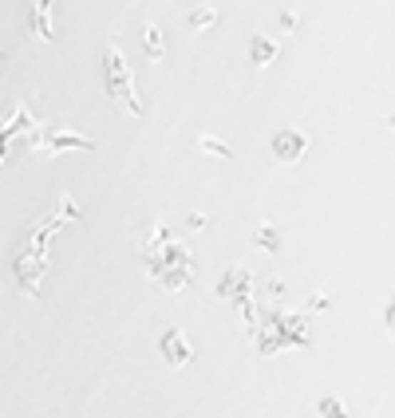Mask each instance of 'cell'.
Wrapping results in <instances>:
<instances>
[{"label": "cell", "instance_id": "cell-11", "mask_svg": "<svg viewBox=\"0 0 395 418\" xmlns=\"http://www.w3.org/2000/svg\"><path fill=\"white\" fill-rule=\"evenodd\" d=\"M4 127H9V135L16 138V135H28V130L36 127V119H32V111H28V107H20V111L12 115L9 122H4Z\"/></svg>", "mask_w": 395, "mask_h": 418}, {"label": "cell", "instance_id": "cell-19", "mask_svg": "<svg viewBox=\"0 0 395 418\" xmlns=\"http://www.w3.org/2000/svg\"><path fill=\"white\" fill-rule=\"evenodd\" d=\"M269 292H273V296H284L289 288H284V281H269Z\"/></svg>", "mask_w": 395, "mask_h": 418}, {"label": "cell", "instance_id": "cell-14", "mask_svg": "<svg viewBox=\"0 0 395 418\" xmlns=\"http://www.w3.org/2000/svg\"><path fill=\"white\" fill-rule=\"evenodd\" d=\"M317 414L336 418V414H344V402H340V399H320V402H317Z\"/></svg>", "mask_w": 395, "mask_h": 418}, {"label": "cell", "instance_id": "cell-3", "mask_svg": "<svg viewBox=\"0 0 395 418\" xmlns=\"http://www.w3.org/2000/svg\"><path fill=\"white\" fill-rule=\"evenodd\" d=\"M304 150H309V138H304V130H297V127H284V130H277V135L269 138V154H273L281 166L301 162Z\"/></svg>", "mask_w": 395, "mask_h": 418}, {"label": "cell", "instance_id": "cell-7", "mask_svg": "<svg viewBox=\"0 0 395 418\" xmlns=\"http://www.w3.org/2000/svg\"><path fill=\"white\" fill-rule=\"evenodd\" d=\"M277 51H281V43L273 40V36H253V43H250V63L253 68H269V63L277 60Z\"/></svg>", "mask_w": 395, "mask_h": 418}, {"label": "cell", "instance_id": "cell-18", "mask_svg": "<svg viewBox=\"0 0 395 418\" xmlns=\"http://www.w3.org/2000/svg\"><path fill=\"white\" fill-rule=\"evenodd\" d=\"M277 24H281L284 32H289V28H297V16H292V12H281V16H277Z\"/></svg>", "mask_w": 395, "mask_h": 418}, {"label": "cell", "instance_id": "cell-2", "mask_svg": "<svg viewBox=\"0 0 395 418\" xmlns=\"http://www.w3.org/2000/svg\"><path fill=\"white\" fill-rule=\"evenodd\" d=\"M43 273H48V253H40V249L28 245L24 253L16 256V281H20V288H24L28 296H40Z\"/></svg>", "mask_w": 395, "mask_h": 418}, {"label": "cell", "instance_id": "cell-9", "mask_svg": "<svg viewBox=\"0 0 395 418\" xmlns=\"http://www.w3.org/2000/svg\"><path fill=\"white\" fill-rule=\"evenodd\" d=\"M143 51H146V60H166V40L163 32H158V24H146L143 28Z\"/></svg>", "mask_w": 395, "mask_h": 418}, {"label": "cell", "instance_id": "cell-20", "mask_svg": "<svg viewBox=\"0 0 395 418\" xmlns=\"http://www.w3.org/2000/svg\"><path fill=\"white\" fill-rule=\"evenodd\" d=\"M0 60H4V48H0Z\"/></svg>", "mask_w": 395, "mask_h": 418}, {"label": "cell", "instance_id": "cell-15", "mask_svg": "<svg viewBox=\"0 0 395 418\" xmlns=\"http://www.w3.org/2000/svg\"><path fill=\"white\" fill-rule=\"evenodd\" d=\"M206 225H210L206 214H198V209H190V214H186V229H190V233H202Z\"/></svg>", "mask_w": 395, "mask_h": 418}, {"label": "cell", "instance_id": "cell-5", "mask_svg": "<svg viewBox=\"0 0 395 418\" xmlns=\"http://www.w3.org/2000/svg\"><path fill=\"white\" fill-rule=\"evenodd\" d=\"M237 292H253V268L237 265V268H225L222 276H217V296H237Z\"/></svg>", "mask_w": 395, "mask_h": 418}, {"label": "cell", "instance_id": "cell-16", "mask_svg": "<svg viewBox=\"0 0 395 418\" xmlns=\"http://www.w3.org/2000/svg\"><path fill=\"white\" fill-rule=\"evenodd\" d=\"M76 217H79V209L71 205V197H63L60 202V221H76Z\"/></svg>", "mask_w": 395, "mask_h": 418}, {"label": "cell", "instance_id": "cell-17", "mask_svg": "<svg viewBox=\"0 0 395 418\" xmlns=\"http://www.w3.org/2000/svg\"><path fill=\"white\" fill-rule=\"evenodd\" d=\"M328 304H332V300H328L324 292H312V296H309V308H312V312H324Z\"/></svg>", "mask_w": 395, "mask_h": 418}, {"label": "cell", "instance_id": "cell-12", "mask_svg": "<svg viewBox=\"0 0 395 418\" xmlns=\"http://www.w3.org/2000/svg\"><path fill=\"white\" fill-rule=\"evenodd\" d=\"M186 24L194 28V32H202V28H214L217 24V9H194L186 16Z\"/></svg>", "mask_w": 395, "mask_h": 418}, {"label": "cell", "instance_id": "cell-6", "mask_svg": "<svg viewBox=\"0 0 395 418\" xmlns=\"http://www.w3.org/2000/svg\"><path fill=\"white\" fill-rule=\"evenodd\" d=\"M28 28H32L36 40H52V0H36L32 16H28Z\"/></svg>", "mask_w": 395, "mask_h": 418}, {"label": "cell", "instance_id": "cell-4", "mask_svg": "<svg viewBox=\"0 0 395 418\" xmlns=\"http://www.w3.org/2000/svg\"><path fill=\"white\" fill-rule=\"evenodd\" d=\"M158 351H163V363H166V367H186L190 355H194L182 328H166V332L158 335Z\"/></svg>", "mask_w": 395, "mask_h": 418}, {"label": "cell", "instance_id": "cell-8", "mask_svg": "<svg viewBox=\"0 0 395 418\" xmlns=\"http://www.w3.org/2000/svg\"><path fill=\"white\" fill-rule=\"evenodd\" d=\"M230 300H233V312L241 316V324H245V328H257L261 308H257V300H253V292H237V296H230Z\"/></svg>", "mask_w": 395, "mask_h": 418}, {"label": "cell", "instance_id": "cell-10", "mask_svg": "<svg viewBox=\"0 0 395 418\" xmlns=\"http://www.w3.org/2000/svg\"><path fill=\"white\" fill-rule=\"evenodd\" d=\"M253 245L257 249H265V253H281V233L273 229V225H257V233H253Z\"/></svg>", "mask_w": 395, "mask_h": 418}, {"label": "cell", "instance_id": "cell-1", "mask_svg": "<svg viewBox=\"0 0 395 418\" xmlns=\"http://www.w3.org/2000/svg\"><path fill=\"white\" fill-rule=\"evenodd\" d=\"M103 68H107V95L123 103V111H127L130 119H143V103L135 99V83H130V68H127V60H123V51L115 48V43L103 51Z\"/></svg>", "mask_w": 395, "mask_h": 418}, {"label": "cell", "instance_id": "cell-13", "mask_svg": "<svg viewBox=\"0 0 395 418\" xmlns=\"http://www.w3.org/2000/svg\"><path fill=\"white\" fill-rule=\"evenodd\" d=\"M198 146H202L206 154H217V158H233L230 142H222L217 135H202V138H198Z\"/></svg>", "mask_w": 395, "mask_h": 418}]
</instances>
